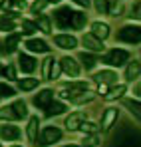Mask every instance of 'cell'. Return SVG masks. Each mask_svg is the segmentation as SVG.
<instances>
[{"mask_svg": "<svg viewBox=\"0 0 141 147\" xmlns=\"http://www.w3.org/2000/svg\"><path fill=\"white\" fill-rule=\"evenodd\" d=\"M18 88L22 92H32L34 88H38V78H22L18 82Z\"/></svg>", "mask_w": 141, "mask_h": 147, "instance_id": "17", "label": "cell"}, {"mask_svg": "<svg viewBox=\"0 0 141 147\" xmlns=\"http://www.w3.org/2000/svg\"><path fill=\"white\" fill-rule=\"evenodd\" d=\"M82 44L86 46V50H92V52H101L103 50V40L95 38L94 34H86L82 38Z\"/></svg>", "mask_w": 141, "mask_h": 147, "instance_id": "7", "label": "cell"}, {"mask_svg": "<svg viewBox=\"0 0 141 147\" xmlns=\"http://www.w3.org/2000/svg\"><path fill=\"white\" fill-rule=\"evenodd\" d=\"M66 111V105L64 103H60V101H56V103H48L46 105V115L48 117H52V115H60V113H64Z\"/></svg>", "mask_w": 141, "mask_h": 147, "instance_id": "16", "label": "cell"}, {"mask_svg": "<svg viewBox=\"0 0 141 147\" xmlns=\"http://www.w3.org/2000/svg\"><path fill=\"white\" fill-rule=\"evenodd\" d=\"M105 92H107V84H99V94L105 96Z\"/></svg>", "mask_w": 141, "mask_h": 147, "instance_id": "42", "label": "cell"}, {"mask_svg": "<svg viewBox=\"0 0 141 147\" xmlns=\"http://www.w3.org/2000/svg\"><path fill=\"white\" fill-rule=\"evenodd\" d=\"M54 44H56L58 48H62V50H74L78 46V40H76L74 36H70V34H58V36L54 38Z\"/></svg>", "mask_w": 141, "mask_h": 147, "instance_id": "6", "label": "cell"}, {"mask_svg": "<svg viewBox=\"0 0 141 147\" xmlns=\"http://www.w3.org/2000/svg\"><path fill=\"white\" fill-rule=\"evenodd\" d=\"M38 28H36V24L34 22H28V20H22V32L24 34H34Z\"/></svg>", "mask_w": 141, "mask_h": 147, "instance_id": "30", "label": "cell"}, {"mask_svg": "<svg viewBox=\"0 0 141 147\" xmlns=\"http://www.w3.org/2000/svg\"><path fill=\"white\" fill-rule=\"evenodd\" d=\"M117 40L127 42V44H139V40H141L139 26H123L117 32Z\"/></svg>", "mask_w": 141, "mask_h": 147, "instance_id": "1", "label": "cell"}, {"mask_svg": "<svg viewBox=\"0 0 141 147\" xmlns=\"http://www.w3.org/2000/svg\"><path fill=\"white\" fill-rule=\"evenodd\" d=\"M0 137L6 141H16L20 137V129L16 125H2L0 127Z\"/></svg>", "mask_w": 141, "mask_h": 147, "instance_id": "9", "label": "cell"}, {"mask_svg": "<svg viewBox=\"0 0 141 147\" xmlns=\"http://www.w3.org/2000/svg\"><path fill=\"white\" fill-rule=\"evenodd\" d=\"M139 70H141V66H139V62L137 60H133L129 66H127V70H125V80H129V82H133L137 76H139Z\"/></svg>", "mask_w": 141, "mask_h": 147, "instance_id": "19", "label": "cell"}, {"mask_svg": "<svg viewBox=\"0 0 141 147\" xmlns=\"http://www.w3.org/2000/svg\"><path fill=\"white\" fill-rule=\"evenodd\" d=\"M86 22H88V16L84 12H74L72 14V28L74 30H82L86 26Z\"/></svg>", "mask_w": 141, "mask_h": 147, "instance_id": "15", "label": "cell"}, {"mask_svg": "<svg viewBox=\"0 0 141 147\" xmlns=\"http://www.w3.org/2000/svg\"><path fill=\"white\" fill-rule=\"evenodd\" d=\"M115 119H117V109H115V107H107L105 113H103V121H101L103 129H109Z\"/></svg>", "mask_w": 141, "mask_h": 147, "instance_id": "14", "label": "cell"}, {"mask_svg": "<svg viewBox=\"0 0 141 147\" xmlns=\"http://www.w3.org/2000/svg\"><path fill=\"white\" fill-rule=\"evenodd\" d=\"M127 60H129V52H127V50H117V48L111 50V52L103 58L105 64H109V66H117V68H119V66H123Z\"/></svg>", "mask_w": 141, "mask_h": 147, "instance_id": "2", "label": "cell"}, {"mask_svg": "<svg viewBox=\"0 0 141 147\" xmlns=\"http://www.w3.org/2000/svg\"><path fill=\"white\" fill-rule=\"evenodd\" d=\"M72 2H74V4H78V6H82V8H88L92 0H72Z\"/></svg>", "mask_w": 141, "mask_h": 147, "instance_id": "40", "label": "cell"}, {"mask_svg": "<svg viewBox=\"0 0 141 147\" xmlns=\"http://www.w3.org/2000/svg\"><path fill=\"white\" fill-rule=\"evenodd\" d=\"M0 74H2V66H0Z\"/></svg>", "mask_w": 141, "mask_h": 147, "instance_id": "45", "label": "cell"}, {"mask_svg": "<svg viewBox=\"0 0 141 147\" xmlns=\"http://www.w3.org/2000/svg\"><path fill=\"white\" fill-rule=\"evenodd\" d=\"M0 147H2V145H0Z\"/></svg>", "mask_w": 141, "mask_h": 147, "instance_id": "47", "label": "cell"}, {"mask_svg": "<svg viewBox=\"0 0 141 147\" xmlns=\"http://www.w3.org/2000/svg\"><path fill=\"white\" fill-rule=\"evenodd\" d=\"M18 42H20V36H10V38H6V42H4V50H6L8 54H10V52H14Z\"/></svg>", "mask_w": 141, "mask_h": 147, "instance_id": "24", "label": "cell"}, {"mask_svg": "<svg viewBox=\"0 0 141 147\" xmlns=\"http://www.w3.org/2000/svg\"><path fill=\"white\" fill-rule=\"evenodd\" d=\"M84 143H86V147H95V145H99V137H97L95 133H92L90 137H86Z\"/></svg>", "mask_w": 141, "mask_h": 147, "instance_id": "35", "label": "cell"}, {"mask_svg": "<svg viewBox=\"0 0 141 147\" xmlns=\"http://www.w3.org/2000/svg\"><path fill=\"white\" fill-rule=\"evenodd\" d=\"M12 111H14V117H18V119H22V117H26L28 115V109H26V103H24L22 99H18V101H14L12 105Z\"/></svg>", "mask_w": 141, "mask_h": 147, "instance_id": "18", "label": "cell"}, {"mask_svg": "<svg viewBox=\"0 0 141 147\" xmlns=\"http://www.w3.org/2000/svg\"><path fill=\"white\" fill-rule=\"evenodd\" d=\"M95 10L97 14H107V6H109V0H94Z\"/></svg>", "mask_w": 141, "mask_h": 147, "instance_id": "27", "label": "cell"}, {"mask_svg": "<svg viewBox=\"0 0 141 147\" xmlns=\"http://www.w3.org/2000/svg\"><path fill=\"white\" fill-rule=\"evenodd\" d=\"M0 28H2V30H12V28H14V24H12L10 20L2 18V20H0Z\"/></svg>", "mask_w": 141, "mask_h": 147, "instance_id": "38", "label": "cell"}, {"mask_svg": "<svg viewBox=\"0 0 141 147\" xmlns=\"http://www.w3.org/2000/svg\"><path fill=\"white\" fill-rule=\"evenodd\" d=\"M36 28H40L44 34H50L52 32V26H50V18L48 16H40L38 18V24H36Z\"/></svg>", "mask_w": 141, "mask_h": 147, "instance_id": "23", "label": "cell"}, {"mask_svg": "<svg viewBox=\"0 0 141 147\" xmlns=\"http://www.w3.org/2000/svg\"><path fill=\"white\" fill-rule=\"evenodd\" d=\"M4 72H6V76H8V80H12V82L16 80V72H14V68H12V66H8Z\"/></svg>", "mask_w": 141, "mask_h": 147, "instance_id": "39", "label": "cell"}, {"mask_svg": "<svg viewBox=\"0 0 141 147\" xmlns=\"http://www.w3.org/2000/svg\"><path fill=\"white\" fill-rule=\"evenodd\" d=\"M86 119V113L84 111H76V113H70L68 115V119H66V129L68 131H76V129H80V123Z\"/></svg>", "mask_w": 141, "mask_h": 147, "instance_id": "8", "label": "cell"}, {"mask_svg": "<svg viewBox=\"0 0 141 147\" xmlns=\"http://www.w3.org/2000/svg\"><path fill=\"white\" fill-rule=\"evenodd\" d=\"M48 4H50V2H48V0H36V2H34V4H32V10H34V12H36V14H38V12H42V10H44V8H46Z\"/></svg>", "mask_w": 141, "mask_h": 147, "instance_id": "33", "label": "cell"}, {"mask_svg": "<svg viewBox=\"0 0 141 147\" xmlns=\"http://www.w3.org/2000/svg\"><path fill=\"white\" fill-rule=\"evenodd\" d=\"M0 119H16L12 107H0Z\"/></svg>", "mask_w": 141, "mask_h": 147, "instance_id": "32", "label": "cell"}, {"mask_svg": "<svg viewBox=\"0 0 141 147\" xmlns=\"http://www.w3.org/2000/svg\"><path fill=\"white\" fill-rule=\"evenodd\" d=\"M48 2H54V4H58V2H60V0H48Z\"/></svg>", "mask_w": 141, "mask_h": 147, "instance_id": "43", "label": "cell"}, {"mask_svg": "<svg viewBox=\"0 0 141 147\" xmlns=\"http://www.w3.org/2000/svg\"><path fill=\"white\" fill-rule=\"evenodd\" d=\"M54 99V92L52 90H42L36 98H34V105L40 107V109H46V105Z\"/></svg>", "mask_w": 141, "mask_h": 147, "instance_id": "10", "label": "cell"}, {"mask_svg": "<svg viewBox=\"0 0 141 147\" xmlns=\"http://www.w3.org/2000/svg\"><path fill=\"white\" fill-rule=\"evenodd\" d=\"M12 96H14V90L4 86V84H0V98H12Z\"/></svg>", "mask_w": 141, "mask_h": 147, "instance_id": "34", "label": "cell"}, {"mask_svg": "<svg viewBox=\"0 0 141 147\" xmlns=\"http://www.w3.org/2000/svg\"><path fill=\"white\" fill-rule=\"evenodd\" d=\"M95 78H97V82H99V84H113L117 76H115L113 72H109V70H103V72L97 74Z\"/></svg>", "mask_w": 141, "mask_h": 147, "instance_id": "21", "label": "cell"}, {"mask_svg": "<svg viewBox=\"0 0 141 147\" xmlns=\"http://www.w3.org/2000/svg\"><path fill=\"white\" fill-rule=\"evenodd\" d=\"M18 66L22 68V72L30 74V72H34V68H36V60H34L32 56H28V54H20Z\"/></svg>", "mask_w": 141, "mask_h": 147, "instance_id": "13", "label": "cell"}, {"mask_svg": "<svg viewBox=\"0 0 141 147\" xmlns=\"http://www.w3.org/2000/svg\"><path fill=\"white\" fill-rule=\"evenodd\" d=\"M10 2H12V0H0V8H2V10H6V8L10 6Z\"/></svg>", "mask_w": 141, "mask_h": 147, "instance_id": "41", "label": "cell"}, {"mask_svg": "<svg viewBox=\"0 0 141 147\" xmlns=\"http://www.w3.org/2000/svg\"><path fill=\"white\" fill-rule=\"evenodd\" d=\"M60 68L68 74V76H72V78H78L80 76V66H78V62L74 58H70V56H66V58L60 60Z\"/></svg>", "mask_w": 141, "mask_h": 147, "instance_id": "4", "label": "cell"}, {"mask_svg": "<svg viewBox=\"0 0 141 147\" xmlns=\"http://www.w3.org/2000/svg\"><path fill=\"white\" fill-rule=\"evenodd\" d=\"M92 34H94L95 38H99V40H105L109 36V26L105 24V22H94L92 24Z\"/></svg>", "mask_w": 141, "mask_h": 147, "instance_id": "12", "label": "cell"}, {"mask_svg": "<svg viewBox=\"0 0 141 147\" xmlns=\"http://www.w3.org/2000/svg\"><path fill=\"white\" fill-rule=\"evenodd\" d=\"M60 72H62L60 62H56V60H54V62H52V68H50V76H48V78H50V80H56V78L60 76Z\"/></svg>", "mask_w": 141, "mask_h": 147, "instance_id": "28", "label": "cell"}, {"mask_svg": "<svg viewBox=\"0 0 141 147\" xmlns=\"http://www.w3.org/2000/svg\"><path fill=\"white\" fill-rule=\"evenodd\" d=\"M38 117H30V121H28V139L30 141H36L38 139Z\"/></svg>", "mask_w": 141, "mask_h": 147, "instance_id": "20", "label": "cell"}, {"mask_svg": "<svg viewBox=\"0 0 141 147\" xmlns=\"http://www.w3.org/2000/svg\"><path fill=\"white\" fill-rule=\"evenodd\" d=\"M14 147H20V145H14Z\"/></svg>", "mask_w": 141, "mask_h": 147, "instance_id": "46", "label": "cell"}, {"mask_svg": "<svg viewBox=\"0 0 141 147\" xmlns=\"http://www.w3.org/2000/svg\"><path fill=\"white\" fill-rule=\"evenodd\" d=\"M127 107L131 109V113H135V115L139 117V103H137V101H127Z\"/></svg>", "mask_w": 141, "mask_h": 147, "instance_id": "36", "label": "cell"}, {"mask_svg": "<svg viewBox=\"0 0 141 147\" xmlns=\"http://www.w3.org/2000/svg\"><path fill=\"white\" fill-rule=\"evenodd\" d=\"M80 129L84 131V133H95L97 131V123H94V121H84L80 123Z\"/></svg>", "mask_w": 141, "mask_h": 147, "instance_id": "25", "label": "cell"}, {"mask_svg": "<svg viewBox=\"0 0 141 147\" xmlns=\"http://www.w3.org/2000/svg\"><path fill=\"white\" fill-rule=\"evenodd\" d=\"M80 60L84 62V66H86L88 70H92V68H94V66H95V62H97V60H95L94 56H90V54H86V52H84V54L80 56Z\"/></svg>", "mask_w": 141, "mask_h": 147, "instance_id": "26", "label": "cell"}, {"mask_svg": "<svg viewBox=\"0 0 141 147\" xmlns=\"http://www.w3.org/2000/svg\"><path fill=\"white\" fill-rule=\"evenodd\" d=\"M26 48L30 50V52H40V54H46V52H50V46H48L44 40H38V38L28 40V42H26Z\"/></svg>", "mask_w": 141, "mask_h": 147, "instance_id": "11", "label": "cell"}, {"mask_svg": "<svg viewBox=\"0 0 141 147\" xmlns=\"http://www.w3.org/2000/svg\"><path fill=\"white\" fill-rule=\"evenodd\" d=\"M52 62H54V58H46V60L42 62V78H48V76H50V68H52Z\"/></svg>", "mask_w": 141, "mask_h": 147, "instance_id": "31", "label": "cell"}, {"mask_svg": "<svg viewBox=\"0 0 141 147\" xmlns=\"http://www.w3.org/2000/svg\"><path fill=\"white\" fill-rule=\"evenodd\" d=\"M62 137V131L58 127H46L42 131V137H40V145H52L54 141H58Z\"/></svg>", "mask_w": 141, "mask_h": 147, "instance_id": "5", "label": "cell"}, {"mask_svg": "<svg viewBox=\"0 0 141 147\" xmlns=\"http://www.w3.org/2000/svg\"><path fill=\"white\" fill-rule=\"evenodd\" d=\"M66 147H80V145H66Z\"/></svg>", "mask_w": 141, "mask_h": 147, "instance_id": "44", "label": "cell"}, {"mask_svg": "<svg viewBox=\"0 0 141 147\" xmlns=\"http://www.w3.org/2000/svg\"><path fill=\"white\" fill-rule=\"evenodd\" d=\"M123 12V6L121 4H113V6H107V14H111L113 18H119Z\"/></svg>", "mask_w": 141, "mask_h": 147, "instance_id": "29", "label": "cell"}, {"mask_svg": "<svg viewBox=\"0 0 141 147\" xmlns=\"http://www.w3.org/2000/svg\"><path fill=\"white\" fill-rule=\"evenodd\" d=\"M76 103H84V101H90L92 99V94H84V96H76V98H72Z\"/></svg>", "mask_w": 141, "mask_h": 147, "instance_id": "37", "label": "cell"}, {"mask_svg": "<svg viewBox=\"0 0 141 147\" xmlns=\"http://www.w3.org/2000/svg\"><path fill=\"white\" fill-rule=\"evenodd\" d=\"M72 14H74V10H70V6H64L54 12V20L62 30H66V28H72Z\"/></svg>", "mask_w": 141, "mask_h": 147, "instance_id": "3", "label": "cell"}, {"mask_svg": "<svg viewBox=\"0 0 141 147\" xmlns=\"http://www.w3.org/2000/svg\"><path fill=\"white\" fill-rule=\"evenodd\" d=\"M123 94H125V86H117V88L105 92V99H117V98H121Z\"/></svg>", "mask_w": 141, "mask_h": 147, "instance_id": "22", "label": "cell"}]
</instances>
